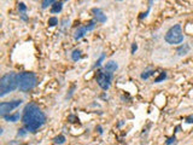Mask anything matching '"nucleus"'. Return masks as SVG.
Returning <instances> with one entry per match:
<instances>
[{
	"mask_svg": "<svg viewBox=\"0 0 193 145\" xmlns=\"http://www.w3.org/2000/svg\"><path fill=\"white\" fill-rule=\"evenodd\" d=\"M92 12L94 13V18H95L96 22H99V23H105L106 22V14H104L100 9H95L94 7L93 10H92Z\"/></svg>",
	"mask_w": 193,
	"mask_h": 145,
	"instance_id": "7",
	"label": "nucleus"
},
{
	"mask_svg": "<svg viewBox=\"0 0 193 145\" xmlns=\"http://www.w3.org/2000/svg\"><path fill=\"white\" fill-rule=\"evenodd\" d=\"M153 74H154V71L148 69V70H145V71H142V72H141V75H140V77H141L142 80H147L148 77L151 76V75H153Z\"/></svg>",
	"mask_w": 193,
	"mask_h": 145,
	"instance_id": "13",
	"label": "nucleus"
},
{
	"mask_svg": "<svg viewBox=\"0 0 193 145\" xmlns=\"http://www.w3.org/2000/svg\"><path fill=\"white\" fill-rule=\"evenodd\" d=\"M86 32H87V29H86L85 27H80L79 29H76V32H75V34H74V38L76 39V40H79V39H81V38L85 36Z\"/></svg>",
	"mask_w": 193,
	"mask_h": 145,
	"instance_id": "11",
	"label": "nucleus"
},
{
	"mask_svg": "<svg viewBox=\"0 0 193 145\" xmlns=\"http://www.w3.org/2000/svg\"><path fill=\"white\" fill-rule=\"evenodd\" d=\"M96 129H98V133H99V134L103 133V128H101L100 126H96Z\"/></svg>",
	"mask_w": 193,
	"mask_h": 145,
	"instance_id": "26",
	"label": "nucleus"
},
{
	"mask_svg": "<svg viewBox=\"0 0 193 145\" xmlns=\"http://www.w3.org/2000/svg\"><path fill=\"white\" fill-rule=\"evenodd\" d=\"M62 9H63V3H54L52 5V7H51V12L52 13H58V12H60L62 11Z\"/></svg>",
	"mask_w": 193,
	"mask_h": 145,
	"instance_id": "12",
	"label": "nucleus"
},
{
	"mask_svg": "<svg viewBox=\"0 0 193 145\" xmlns=\"http://www.w3.org/2000/svg\"><path fill=\"white\" fill-rule=\"evenodd\" d=\"M104 58H105V55H104V53H101V56L99 57V59H98V61H96V62H95V64L93 65V68H96V67H99V65L101 64V62H103V61H104Z\"/></svg>",
	"mask_w": 193,
	"mask_h": 145,
	"instance_id": "19",
	"label": "nucleus"
},
{
	"mask_svg": "<svg viewBox=\"0 0 193 145\" xmlns=\"http://www.w3.org/2000/svg\"><path fill=\"white\" fill-rule=\"evenodd\" d=\"M175 140H176V138H175V135H174V137H171V138H169L167 142H165V144L167 145H171L173 143H175Z\"/></svg>",
	"mask_w": 193,
	"mask_h": 145,
	"instance_id": "22",
	"label": "nucleus"
},
{
	"mask_svg": "<svg viewBox=\"0 0 193 145\" xmlns=\"http://www.w3.org/2000/svg\"><path fill=\"white\" fill-rule=\"evenodd\" d=\"M58 24V18L57 17H50L48 18V26L50 27H54Z\"/></svg>",
	"mask_w": 193,
	"mask_h": 145,
	"instance_id": "18",
	"label": "nucleus"
},
{
	"mask_svg": "<svg viewBox=\"0 0 193 145\" xmlns=\"http://www.w3.org/2000/svg\"><path fill=\"white\" fill-rule=\"evenodd\" d=\"M138 50V45H137V44H132V53H135V51H137Z\"/></svg>",
	"mask_w": 193,
	"mask_h": 145,
	"instance_id": "25",
	"label": "nucleus"
},
{
	"mask_svg": "<svg viewBox=\"0 0 193 145\" xmlns=\"http://www.w3.org/2000/svg\"><path fill=\"white\" fill-rule=\"evenodd\" d=\"M22 122L28 132H35L46 122V116L34 103H29L23 110Z\"/></svg>",
	"mask_w": 193,
	"mask_h": 145,
	"instance_id": "1",
	"label": "nucleus"
},
{
	"mask_svg": "<svg viewBox=\"0 0 193 145\" xmlns=\"http://www.w3.org/2000/svg\"><path fill=\"white\" fill-rule=\"evenodd\" d=\"M27 132H28V130H27V129H24V128L18 129V135H21V137H23V135H26V134H27Z\"/></svg>",
	"mask_w": 193,
	"mask_h": 145,
	"instance_id": "24",
	"label": "nucleus"
},
{
	"mask_svg": "<svg viewBox=\"0 0 193 145\" xmlns=\"http://www.w3.org/2000/svg\"><path fill=\"white\" fill-rule=\"evenodd\" d=\"M117 1H122V0H117Z\"/></svg>",
	"mask_w": 193,
	"mask_h": 145,
	"instance_id": "27",
	"label": "nucleus"
},
{
	"mask_svg": "<svg viewBox=\"0 0 193 145\" xmlns=\"http://www.w3.org/2000/svg\"><path fill=\"white\" fill-rule=\"evenodd\" d=\"M18 86V75L16 72H7L0 79V97L6 96Z\"/></svg>",
	"mask_w": 193,
	"mask_h": 145,
	"instance_id": "2",
	"label": "nucleus"
},
{
	"mask_svg": "<svg viewBox=\"0 0 193 145\" xmlns=\"http://www.w3.org/2000/svg\"><path fill=\"white\" fill-rule=\"evenodd\" d=\"M186 123H193V114H191L190 116L186 117Z\"/></svg>",
	"mask_w": 193,
	"mask_h": 145,
	"instance_id": "23",
	"label": "nucleus"
},
{
	"mask_svg": "<svg viewBox=\"0 0 193 145\" xmlns=\"http://www.w3.org/2000/svg\"><path fill=\"white\" fill-rule=\"evenodd\" d=\"M94 27H95V22H94V21H91V22H88V24H87L85 28L87 29V30H93Z\"/></svg>",
	"mask_w": 193,
	"mask_h": 145,
	"instance_id": "20",
	"label": "nucleus"
},
{
	"mask_svg": "<svg viewBox=\"0 0 193 145\" xmlns=\"http://www.w3.org/2000/svg\"><path fill=\"white\" fill-rule=\"evenodd\" d=\"M3 117L7 121V122H17L21 119V114L19 113H14V114H6L4 115Z\"/></svg>",
	"mask_w": 193,
	"mask_h": 145,
	"instance_id": "8",
	"label": "nucleus"
},
{
	"mask_svg": "<svg viewBox=\"0 0 193 145\" xmlns=\"http://www.w3.org/2000/svg\"><path fill=\"white\" fill-rule=\"evenodd\" d=\"M164 40L169 45H179L183 41V34H182V28L181 24H175L164 35Z\"/></svg>",
	"mask_w": 193,
	"mask_h": 145,
	"instance_id": "4",
	"label": "nucleus"
},
{
	"mask_svg": "<svg viewBox=\"0 0 193 145\" xmlns=\"http://www.w3.org/2000/svg\"><path fill=\"white\" fill-rule=\"evenodd\" d=\"M54 143L56 144H58V145H60V144H63V143H65V137L64 135H58V137H56L54 138Z\"/></svg>",
	"mask_w": 193,
	"mask_h": 145,
	"instance_id": "16",
	"label": "nucleus"
},
{
	"mask_svg": "<svg viewBox=\"0 0 193 145\" xmlns=\"http://www.w3.org/2000/svg\"><path fill=\"white\" fill-rule=\"evenodd\" d=\"M117 69H118V64H117V62H115V61H109V62L105 64V70H106V71L114 72V71H116Z\"/></svg>",
	"mask_w": 193,
	"mask_h": 145,
	"instance_id": "9",
	"label": "nucleus"
},
{
	"mask_svg": "<svg viewBox=\"0 0 193 145\" xmlns=\"http://www.w3.org/2000/svg\"><path fill=\"white\" fill-rule=\"evenodd\" d=\"M65 1H68V0H65Z\"/></svg>",
	"mask_w": 193,
	"mask_h": 145,
	"instance_id": "28",
	"label": "nucleus"
},
{
	"mask_svg": "<svg viewBox=\"0 0 193 145\" xmlns=\"http://www.w3.org/2000/svg\"><path fill=\"white\" fill-rule=\"evenodd\" d=\"M71 58H72V61L77 62L81 58V51L80 50H74L72 53H71Z\"/></svg>",
	"mask_w": 193,
	"mask_h": 145,
	"instance_id": "14",
	"label": "nucleus"
},
{
	"mask_svg": "<svg viewBox=\"0 0 193 145\" xmlns=\"http://www.w3.org/2000/svg\"><path fill=\"white\" fill-rule=\"evenodd\" d=\"M22 104V100L21 99H17V100H12V102H3L0 104V114L3 116L10 114V111H12L13 109H16L17 106H19Z\"/></svg>",
	"mask_w": 193,
	"mask_h": 145,
	"instance_id": "6",
	"label": "nucleus"
},
{
	"mask_svg": "<svg viewBox=\"0 0 193 145\" xmlns=\"http://www.w3.org/2000/svg\"><path fill=\"white\" fill-rule=\"evenodd\" d=\"M36 84V76L32 71H24L18 75V87L21 92H28L34 88Z\"/></svg>",
	"mask_w": 193,
	"mask_h": 145,
	"instance_id": "3",
	"label": "nucleus"
},
{
	"mask_svg": "<svg viewBox=\"0 0 193 145\" xmlns=\"http://www.w3.org/2000/svg\"><path fill=\"white\" fill-rule=\"evenodd\" d=\"M190 50H191V47H190V45L188 44H183V45H181V46H179V48H177V55L180 56V57H182V56H185V55H187L188 52H190Z\"/></svg>",
	"mask_w": 193,
	"mask_h": 145,
	"instance_id": "10",
	"label": "nucleus"
},
{
	"mask_svg": "<svg viewBox=\"0 0 193 145\" xmlns=\"http://www.w3.org/2000/svg\"><path fill=\"white\" fill-rule=\"evenodd\" d=\"M111 80H112V72L110 71H99L96 75V82H98L99 87H101L104 91L109 90V87L111 85Z\"/></svg>",
	"mask_w": 193,
	"mask_h": 145,
	"instance_id": "5",
	"label": "nucleus"
},
{
	"mask_svg": "<svg viewBox=\"0 0 193 145\" xmlns=\"http://www.w3.org/2000/svg\"><path fill=\"white\" fill-rule=\"evenodd\" d=\"M18 9H19V11H22V12H26V11H27V6H26V4H23V3H19V4H18Z\"/></svg>",
	"mask_w": 193,
	"mask_h": 145,
	"instance_id": "21",
	"label": "nucleus"
},
{
	"mask_svg": "<svg viewBox=\"0 0 193 145\" xmlns=\"http://www.w3.org/2000/svg\"><path fill=\"white\" fill-rule=\"evenodd\" d=\"M57 1V0H42V9H46V7H48L50 5H52V4H54Z\"/></svg>",
	"mask_w": 193,
	"mask_h": 145,
	"instance_id": "17",
	"label": "nucleus"
},
{
	"mask_svg": "<svg viewBox=\"0 0 193 145\" xmlns=\"http://www.w3.org/2000/svg\"><path fill=\"white\" fill-rule=\"evenodd\" d=\"M165 79H167V72H165V71H162L161 75L154 79V82H156V84H159V82H162L163 80H165Z\"/></svg>",
	"mask_w": 193,
	"mask_h": 145,
	"instance_id": "15",
	"label": "nucleus"
}]
</instances>
